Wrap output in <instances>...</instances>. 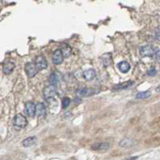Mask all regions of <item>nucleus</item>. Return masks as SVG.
<instances>
[{
    "label": "nucleus",
    "instance_id": "1",
    "mask_svg": "<svg viewBox=\"0 0 160 160\" xmlns=\"http://www.w3.org/2000/svg\"><path fill=\"white\" fill-rule=\"evenodd\" d=\"M140 53L143 57H153V58H159L160 57L159 48L152 45H145L140 47Z\"/></svg>",
    "mask_w": 160,
    "mask_h": 160
},
{
    "label": "nucleus",
    "instance_id": "2",
    "mask_svg": "<svg viewBox=\"0 0 160 160\" xmlns=\"http://www.w3.org/2000/svg\"><path fill=\"white\" fill-rule=\"evenodd\" d=\"M25 71H26L27 75H28V77L33 78L37 74L38 69L37 67V65H35V63H34V62H29V63H27L25 66Z\"/></svg>",
    "mask_w": 160,
    "mask_h": 160
},
{
    "label": "nucleus",
    "instance_id": "3",
    "mask_svg": "<svg viewBox=\"0 0 160 160\" xmlns=\"http://www.w3.org/2000/svg\"><path fill=\"white\" fill-rule=\"evenodd\" d=\"M43 95H44V98H45L46 100L52 99L53 97L56 95V87H55V86H52V84L47 86L43 90Z\"/></svg>",
    "mask_w": 160,
    "mask_h": 160
},
{
    "label": "nucleus",
    "instance_id": "4",
    "mask_svg": "<svg viewBox=\"0 0 160 160\" xmlns=\"http://www.w3.org/2000/svg\"><path fill=\"white\" fill-rule=\"evenodd\" d=\"M27 124H28V121H27L26 117L24 115L22 114H17L15 116V119H14V125L16 127H19V128H24L27 126Z\"/></svg>",
    "mask_w": 160,
    "mask_h": 160
},
{
    "label": "nucleus",
    "instance_id": "5",
    "mask_svg": "<svg viewBox=\"0 0 160 160\" xmlns=\"http://www.w3.org/2000/svg\"><path fill=\"white\" fill-rule=\"evenodd\" d=\"M34 63H35V65H37V67L38 70H43V69L47 68V61H46L45 57H44L43 55L37 56V58H35Z\"/></svg>",
    "mask_w": 160,
    "mask_h": 160
},
{
    "label": "nucleus",
    "instance_id": "6",
    "mask_svg": "<svg viewBox=\"0 0 160 160\" xmlns=\"http://www.w3.org/2000/svg\"><path fill=\"white\" fill-rule=\"evenodd\" d=\"M110 148V144L108 143H96L91 144V148L95 151H105Z\"/></svg>",
    "mask_w": 160,
    "mask_h": 160
},
{
    "label": "nucleus",
    "instance_id": "7",
    "mask_svg": "<svg viewBox=\"0 0 160 160\" xmlns=\"http://www.w3.org/2000/svg\"><path fill=\"white\" fill-rule=\"evenodd\" d=\"M63 59H64V56H63V54H62L61 49H57L53 52L52 61L55 65H60L62 62H63Z\"/></svg>",
    "mask_w": 160,
    "mask_h": 160
},
{
    "label": "nucleus",
    "instance_id": "8",
    "mask_svg": "<svg viewBox=\"0 0 160 160\" xmlns=\"http://www.w3.org/2000/svg\"><path fill=\"white\" fill-rule=\"evenodd\" d=\"M35 113H37V115L39 118L45 117V115H46V107H45V105H44L43 103H41V102L37 103V105H35Z\"/></svg>",
    "mask_w": 160,
    "mask_h": 160
},
{
    "label": "nucleus",
    "instance_id": "9",
    "mask_svg": "<svg viewBox=\"0 0 160 160\" xmlns=\"http://www.w3.org/2000/svg\"><path fill=\"white\" fill-rule=\"evenodd\" d=\"M25 111L30 117H34L35 115V104L34 102H27L25 104Z\"/></svg>",
    "mask_w": 160,
    "mask_h": 160
},
{
    "label": "nucleus",
    "instance_id": "10",
    "mask_svg": "<svg viewBox=\"0 0 160 160\" xmlns=\"http://www.w3.org/2000/svg\"><path fill=\"white\" fill-rule=\"evenodd\" d=\"M83 77L86 81H92L96 77V73L93 69H87L83 73Z\"/></svg>",
    "mask_w": 160,
    "mask_h": 160
},
{
    "label": "nucleus",
    "instance_id": "11",
    "mask_svg": "<svg viewBox=\"0 0 160 160\" xmlns=\"http://www.w3.org/2000/svg\"><path fill=\"white\" fill-rule=\"evenodd\" d=\"M14 68H15V64L11 61H8V62H6V63H4L2 70H3V73L5 75H9L13 72Z\"/></svg>",
    "mask_w": 160,
    "mask_h": 160
},
{
    "label": "nucleus",
    "instance_id": "12",
    "mask_svg": "<svg viewBox=\"0 0 160 160\" xmlns=\"http://www.w3.org/2000/svg\"><path fill=\"white\" fill-rule=\"evenodd\" d=\"M135 83L133 81H129V82H126V83H122V84H119L117 86H115L113 87V91H122V90H126V88H129L130 87H132L133 84Z\"/></svg>",
    "mask_w": 160,
    "mask_h": 160
},
{
    "label": "nucleus",
    "instance_id": "13",
    "mask_svg": "<svg viewBox=\"0 0 160 160\" xmlns=\"http://www.w3.org/2000/svg\"><path fill=\"white\" fill-rule=\"evenodd\" d=\"M94 93V91L91 90V88H87V87H84V88H81V90L78 91V95L79 96H82V97H86V96H91Z\"/></svg>",
    "mask_w": 160,
    "mask_h": 160
},
{
    "label": "nucleus",
    "instance_id": "14",
    "mask_svg": "<svg viewBox=\"0 0 160 160\" xmlns=\"http://www.w3.org/2000/svg\"><path fill=\"white\" fill-rule=\"evenodd\" d=\"M118 69L120 72H122V73H127L130 71L131 69V65L128 63V62L126 61H122V62H120V63L118 64Z\"/></svg>",
    "mask_w": 160,
    "mask_h": 160
},
{
    "label": "nucleus",
    "instance_id": "15",
    "mask_svg": "<svg viewBox=\"0 0 160 160\" xmlns=\"http://www.w3.org/2000/svg\"><path fill=\"white\" fill-rule=\"evenodd\" d=\"M101 61L105 67H108L112 63V56H111L110 53H105L101 56Z\"/></svg>",
    "mask_w": 160,
    "mask_h": 160
},
{
    "label": "nucleus",
    "instance_id": "16",
    "mask_svg": "<svg viewBox=\"0 0 160 160\" xmlns=\"http://www.w3.org/2000/svg\"><path fill=\"white\" fill-rule=\"evenodd\" d=\"M35 141H37V137H29L25 139L22 144H23L25 148H30V146H32L35 144Z\"/></svg>",
    "mask_w": 160,
    "mask_h": 160
},
{
    "label": "nucleus",
    "instance_id": "17",
    "mask_svg": "<svg viewBox=\"0 0 160 160\" xmlns=\"http://www.w3.org/2000/svg\"><path fill=\"white\" fill-rule=\"evenodd\" d=\"M150 95H151V93L149 91H140L136 95V98L137 99H145V98H148Z\"/></svg>",
    "mask_w": 160,
    "mask_h": 160
},
{
    "label": "nucleus",
    "instance_id": "18",
    "mask_svg": "<svg viewBox=\"0 0 160 160\" xmlns=\"http://www.w3.org/2000/svg\"><path fill=\"white\" fill-rule=\"evenodd\" d=\"M62 51V54H63L64 57H68L71 55V53H72V49H71V47L68 46V45H65L63 46V48L61 49Z\"/></svg>",
    "mask_w": 160,
    "mask_h": 160
},
{
    "label": "nucleus",
    "instance_id": "19",
    "mask_svg": "<svg viewBox=\"0 0 160 160\" xmlns=\"http://www.w3.org/2000/svg\"><path fill=\"white\" fill-rule=\"evenodd\" d=\"M133 144V141L129 139H124L123 140L120 141V146H122V148H129V146H131Z\"/></svg>",
    "mask_w": 160,
    "mask_h": 160
},
{
    "label": "nucleus",
    "instance_id": "20",
    "mask_svg": "<svg viewBox=\"0 0 160 160\" xmlns=\"http://www.w3.org/2000/svg\"><path fill=\"white\" fill-rule=\"evenodd\" d=\"M70 102H71V99L69 98V97H64L63 99H62V108H67L69 104H70Z\"/></svg>",
    "mask_w": 160,
    "mask_h": 160
},
{
    "label": "nucleus",
    "instance_id": "21",
    "mask_svg": "<svg viewBox=\"0 0 160 160\" xmlns=\"http://www.w3.org/2000/svg\"><path fill=\"white\" fill-rule=\"evenodd\" d=\"M49 82H50V84L52 86H56L57 84V78L55 76V74H51L50 77H49Z\"/></svg>",
    "mask_w": 160,
    "mask_h": 160
},
{
    "label": "nucleus",
    "instance_id": "22",
    "mask_svg": "<svg viewBox=\"0 0 160 160\" xmlns=\"http://www.w3.org/2000/svg\"><path fill=\"white\" fill-rule=\"evenodd\" d=\"M155 38L160 42V26L157 27V29L155 30Z\"/></svg>",
    "mask_w": 160,
    "mask_h": 160
},
{
    "label": "nucleus",
    "instance_id": "23",
    "mask_svg": "<svg viewBox=\"0 0 160 160\" xmlns=\"http://www.w3.org/2000/svg\"><path fill=\"white\" fill-rule=\"evenodd\" d=\"M148 76H154L155 74H156V70H155V68L154 67H151L149 70H148Z\"/></svg>",
    "mask_w": 160,
    "mask_h": 160
},
{
    "label": "nucleus",
    "instance_id": "24",
    "mask_svg": "<svg viewBox=\"0 0 160 160\" xmlns=\"http://www.w3.org/2000/svg\"><path fill=\"white\" fill-rule=\"evenodd\" d=\"M157 91H160V84H159V87H157V90H156Z\"/></svg>",
    "mask_w": 160,
    "mask_h": 160
}]
</instances>
